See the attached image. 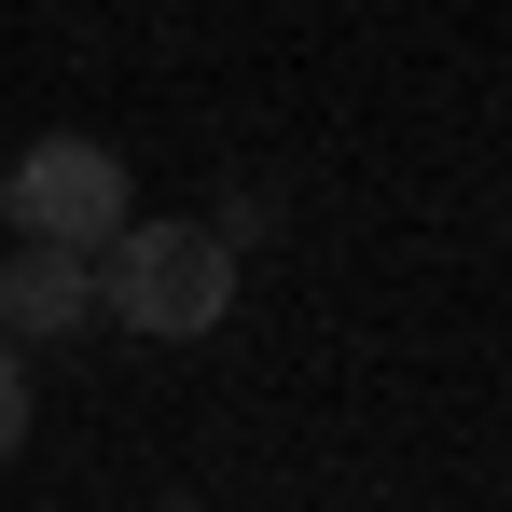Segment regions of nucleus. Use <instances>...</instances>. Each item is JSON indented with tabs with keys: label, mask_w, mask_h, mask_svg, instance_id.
<instances>
[{
	"label": "nucleus",
	"mask_w": 512,
	"mask_h": 512,
	"mask_svg": "<svg viewBox=\"0 0 512 512\" xmlns=\"http://www.w3.org/2000/svg\"><path fill=\"white\" fill-rule=\"evenodd\" d=\"M97 319H125V333H153V346H208L236 319V250L208 222H125L97 250Z\"/></svg>",
	"instance_id": "1"
},
{
	"label": "nucleus",
	"mask_w": 512,
	"mask_h": 512,
	"mask_svg": "<svg viewBox=\"0 0 512 512\" xmlns=\"http://www.w3.org/2000/svg\"><path fill=\"white\" fill-rule=\"evenodd\" d=\"M0 222L42 236V250H111V236L139 222V180H125L111 139H28L14 180H0Z\"/></svg>",
	"instance_id": "2"
},
{
	"label": "nucleus",
	"mask_w": 512,
	"mask_h": 512,
	"mask_svg": "<svg viewBox=\"0 0 512 512\" xmlns=\"http://www.w3.org/2000/svg\"><path fill=\"white\" fill-rule=\"evenodd\" d=\"M84 319H97V250L14 236V263H0V333H14V346H70Z\"/></svg>",
	"instance_id": "3"
},
{
	"label": "nucleus",
	"mask_w": 512,
	"mask_h": 512,
	"mask_svg": "<svg viewBox=\"0 0 512 512\" xmlns=\"http://www.w3.org/2000/svg\"><path fill=\"white\" fill-rule=\"evenodd\" d=\"M14 443H28V346L0 333V457H14Z\"/></svg>",
	"instance_id": "4"
},
{
	"label": "nucleus",
	"mask_w": 512,
	"mask_h": 512,
	"mask_svg": "<svg viewBox=\"0 0 512 512\" xmlns=\"http://www.w3.org/2000/svg\"><path fill=\"white\" fill-rule=\"evenodd\" d=\"M153 512H208V499H153Z\"/></svg>",
	"instance_id": "5"
}]
</instances>
